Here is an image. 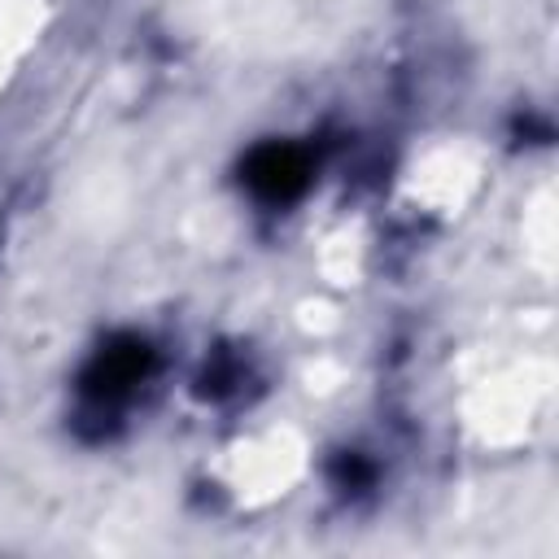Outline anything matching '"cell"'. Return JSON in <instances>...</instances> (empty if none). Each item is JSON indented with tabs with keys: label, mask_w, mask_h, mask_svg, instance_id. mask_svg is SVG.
<instances>
[{
	"label": "cell",
	"mask_w": 559,
	"mask_h": 559,
	"mask_svg": "<svg viewBox=\"0 0 559 559\" xmlns=\"http://www.w3.org/2000/svg\"><path fill=\"white\" fill-rule=\"evenodd\" d=\"M245 183L262 201L284 205V201H293L310 183V157L297 144H262L245 162Z\"/></svg>",
	"instance_id": "obj_2"
},
{
	"label": "cell",
	"mask_w": 559,
	"mask_h": 559,
	"mask_svg": "<svg viewBox=\"0 0 559 559\" xmlns=\"http://www.w3.org/2000/svg\"><path fill=\"white\" fill-rule=\"evenodd\" d=\"M148 367H153V349L135 336H118L92 358V367L83 371V389L96 402H114V397L131 393L148 376Z\"/></svg>",
	"instance_id": "obj_1"
}]
</instances>
